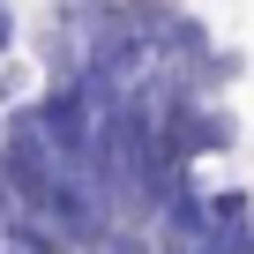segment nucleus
I'll return each mask as SVG.
<instances>
[{
    "mask_svg": "<svg viewBox=\"0 0 254 254\" xmlns=\"http://www.w3.org/2000/svg\"><path fill=\"white\" fill-rule=\"evenodd\" d=\"M38 127H45V142L82 172V157H90V142H97V120H105V97L82 82V75H67V82H45L38 97Z\"/></svg>",
    "mask_w": 254,
    "mask_h": 254,
    "instance_id": "f257e3e1",
    "label": "nucleus"
},
{
    "mask_svg": "<svg viewBox=\"0 0 254 254\" xmlns=\"http://www.w3.org/2000/svg\"><path fill=\"white\" fill-rule=\"evenodd\" d=\"M150 232H157V254H194V247L209 239V187H202L194 172H180L172 194L157 202Z\"/></svg>",
    "mask_w": 254,
    "mask_h": 254,
    "instance_id": "f03ea898",
    "label": "nucleus"
},
{
    "mask_svg": "<svg viewBox=\"0 0 254 254\" xmlns=\"http://www.w3.org/2000/svg\"><path fill=\"white\" fill-rule=\"evenodd\" d=\"M194 254H254V217H217Z\"/></svg>",
    "mask_w": 254,
    "mask_h": 254,
    "instance_id": "7ed1b4c3",
    "label": "nucleus"
},
{
    "mask_svg": "<svg viewBox=\"0 0 254 254\" xmlns=\"http://www.w3.org/2000/svg\"><path fill=\"white\" fill-rule=\"evenodd\" d=\"M23 45V15H15V0H0V60H15Z\"/></svg>",
    "mask_w": 254,
    "mask_h": 254,
    "instance_id": "20e7f679",
    "label": "nucleus"
},
{
    "mask_svg": "<svg viewBox=\"0 0 254 254\" xmlns=\"http://www.w3.org/2000/svg\"><path fill=\"white\" fill-rule=\"evenodd\" d=\"M8 105H23V67L0 60V112H8Z\"/></svg>",
    "mask_w": 254,
    "mask_h": 254,
    "instance_id": "39448f33",
    "label": "nucleus"
}]
</instances>
